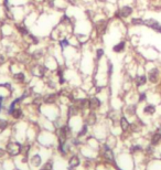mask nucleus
Listing matches in <instances>:
<instances>
[{
  "instance_id": "6",
  "label": "nucleus",
  "mask_w": 161,
  "mask_h": 170,
  "mask_svg": "<svg viewBox=\"0 0 161 170\" xmlns=\"http://www.w3.org/2000/svg\"><path fill=\"white\" fill-rule=\"evenodd\" d=\"M75 102H76V106L78 107V109L89 108V100H87V98H80V100H77Z\"/></svg>"
},
{
  "instance_id": "10",
  "label": "nucleus",
  "mask_w": 161,
  "mask_h": 170,
  "mask_svg": "<svg viewBox=\"0 0 161 170\" xmlns=\"http://www.w3.org/2000/svg\"><path fill=\"white\" fill-rule=\"evenodd\" d=\"M16 28H17V30H18V32L21 36H25V37H27V36L29 34V30H28V28H27L25 25H21V23H20V25H16Z\"/></svg>"
},
{
  "instance_id": "27",
  "label": "nucleus",
  "mask_w": 161,
  "mask_h": 170,
  "mask_svg": "<svg viewBox=\"0 0 161 170\" xmlns=\"http://www.w3.org/2000/svg\"><path fill=\"white\" fill-rule=\"evenodd\" d=\"M86 132H87V125H84L83 128H82V130L78 132V134H77V137H82V136H84Z\"/></svg>"
},
{
  "instance_id": "8",
  "label": "nucleus",
  "mask_w": 161,
  "mask_h": 170,
  "mask_svg": "<svg viewBox=\"0 0 161 170\" xmlns=\"http://www.w3.org/2000/svg\"><path fill=\"white\" fill-rule=\"evenodd\" d=\"M100 101H99V98H97L96 96H94V97H92L91 100H89V108L91 109H97V108H99L100 107Z\"/></svg>"
},
{
  "instance_id": "34",
  "label": "nucleus",
  "mask_w": 161,
  "mask_h": 170,
  "mask_svg": "<svg viewBox=\"0 0 161 170\" xmlns=\"http://www.w3.org/2000/svg\"><path fill=\"white\" fill-rule=\"evenodd\" d=\"M5 154H6V151L2 150V149H0V157H2V156H3Z\"/></svg>"
},
{
  "instance_id": "20",
  "label": "nucleus",
  "mask_w": 161,
  "mask_h": 170,
  "mask_svg": "<svg viewBox=\"0 0 161 170\" xmlns=\"http://www.w3.org/2000/svg\"><path fill=\"white\" fill-rule=\"evenodd\" d=\"M78 113V107L76 105H72L68 108V116H74L76 114Z\"/></svg>"
},
{
  "instance_id": "28",
  "label": "nucleus",
  "mask_w": 161,
  "mask_h": 170,
  "mask_svg": "<svg viewBox=\"0 0 161 170\" xmlns=\"http://www.w3.org/2000/svg\"><path fill=\"white\" fill-rule=\"evenodd\" d=\"M7 126H8V122L0 118V129H5Z\"/></svg>"
},
{
  "instance_id": "7",
  "label": "nucleus",
  "mask_w": 161,
  "mask_h": 170,
  "mask_svg": "<svg viewBox=\"0 0 161 170\" xmlns=\"http://www.w3.org/2000/svg\"><path fill=\"white\" fill-rule=\"evenodd\" d=\"M125 48H126V42L125 41H120V42H118L117 44H115L113 46V52H115V53H121V52L125 51Z\"/></svg>"
},
{
  "instance_id": "5",
  "label": "nucleus",
  "mask_w": 161,
  "mask_h": 170,
  "mask_svg": "<svg viewBox=\"0 0 161 170\" xmlns=\"http://www.w3.org/2000/svg\"><path fill=\"white\" fill-rule=\"evenodd\" d=\"M159 70L158 69H152L150 72H149V74H148V79H149V81L151 83H157L158 82V80H159Z\"/></svg>"
},
{
  "instance_id": "33",
  "label": "nucleus",
  "mask_w": 161,
  "mask_h": 170,
  "mask_svg": "<svg viewBox=\"0 0 161 170\" xmlns=\"http://www.w3.org/2000/svg\"><path fill=\"white\" fill-rule=\"evenodd\" d=\"M145 98H146V94H145V93H143V94H140V97H139V101L143 102V100H145Z\"/></svg>"
},
{
  "instance_id": "32",
  "label": "nucleus",
  "mask_w": 161,
  "mask_h": 170,
  "mask_svg": "<svg viewBox=\"0 0 161 170\" xmlns=\"http://www.w3.org/2000/svg\"><path fill=\"white\" fill-rule=\"evenodd\" d=\"M5 62H6V57L3 54H0V65H2Z\"/></svg>"
},
{
  "instance_id": "16",
  "label": "nucleus",
  "mask_w": 161,
  "mask_h": 170,
  "mask_svg": "<svg viewBox=\"0 0 161 170\" xmlns=\"http://www.w3.org/2000/svg\"><path fill=\"white\" fill-rule=\"evenodd\" d=\"M80 165V159L77 156H73V157L70 159V166L72 167V168H75V167H77Z\"/></svg>"
},
{
  "instance_id": "21",
  "label": "nucleus",
  "mask_w": 161,
  "mask_h": 170,
  "mask_svg": "<svg viewBox=\"0 0 161 170\" xmlns=\"http://www.w3.org/2000/svg\"><path fill=\"white\" fill-rule=\"evenodd\" d=\"M95 122H96V115H95V113L88 114V117H87V124H88V125H93V124H95Z\"/></svg>"
},
{
  "instance_id": "25",
  "label": "nucleus",
  "mask_w": 161,
  "mask_h": 170,
  "mask_svg": "<svg viewBox=\"0 0 161 170\" xmlns=\"http://www.w3.org/2000/svg\"><path fill=\"white\" fill-rule=\"evenodd\" d=\"M103 55H104V50H103V49H97V50H96V60H97V61L100 60V59L103 57Z\"/></svg>"
},
{
  "instance_id": "3",
  "label": "nucleus",
  "mask_w": 161,
  "mask_h": 170,
  "mask_svg": "<svg viewBox=\"0 0 161 170\" xmlns=\"http://www.w3.org/2000/svg\"><path fill=\"white\" fill-rule=\"evenodd\" d=\"M95 27H96V31H97V33L100 34V36H103L106 32V29H107V20H105V19L97 20Z\"/></svg>"
},
{
  "instance_id": "18",
  "label": "nucleus",
  "mask_w": 161,
  "mask_h": 170,
  "mask_svg": "<svg viewBox=\"0 0 161 170\" xmlns=\"http://www.w3.org/2000/svg\"><path fill=\"white\" fill-rule=\"evenodd\" d=\"M31 162L32 165L34 166V167H39L40 165H41V157L39 156V155H35V156H33L31 159Z\"/></svg>"
},
{
  "instance_id": "11",
  "label": "nucleus",
  "mask_w": 161,
  "mask_h": 170,
  "mask_svg": "<svg viewBox=\"0 0 161 170\" xmlns=\"http://www.w3.org/2000/svg\"><path fill=\"white\" fill-rule=\"evenodd\" d=\"M143 25L149 27V28H151V29H155L156 27H158L160 23H159L158 21H156L155 19H147L143 21Z\"/></svg>"
},
{
  "instance_id": "26",
  "label": "nucleus",
  "mask_w": 161,
  "mask_h": 170,
  "mask_svg": "<svg viewBox=\"0 0 161 170\" xmlns=\"http://www.w3.org/2000/svg\"><path fill=\"white\" fill-rule=\"evenodd\" d=\"M33 57H35V60L41 59V57H43V52H42V50H37L34 53H33Z\"/></svg>"
},
{
  "instance_id": "1",
  "label": "nucleus",
  "mask_w": 161,
  "mask_h": 170,
  "mask_svg": "<svg viewBox=\"0 0 161 170\" xmlns=\"http://www.w3.org/2000/svg\"><path fill=\"white\" fill-rule=\"evenodd\" d=\"M21 151V145L19 143H9L7 145V152L11 156H17Z\"/></svg>"
},
{
  "instance_id": "23",
  "label": "nucleus",
  "mask_w": 161,
  "mask_h": 170,
  "mask_svg": "<svg viewBox=\"0 0 161 170\" xmlns=\"http://www.w3.org/2000/svg\"><path fill=\"white\" fill-rule=\"evenodd\" d=\"M131 25H143V20L140 18H134L131 20Z\"/></svg>"
},
{
  "instance_id": "35",
  "label": "nucleus",
  "mask_w": 161,
  "mask_h": 170,
  "mask_svg": "<svg viewBox=\"0 0 161 170\" xmlns=\"http://www.w3.org/2000/svg\"><path fill=\"white\" fill-rule=\"evenodd\" d=\"M1 109H2V100H0V112H1Z\"/></svg>"
},
{
  "instance_id": "15",
  "label": "nucleus",
  "mask_w": 161,
  "mask_h": 170,
  "mask_svg": "<svg viewBox=\"0 0 161 170\" xmlns=\"http://www.w3.org/2000/svg\"><path fill=\"white\" fill-rule=\"evenodd\" d=\"M120 126H121V129L125 130V132L129 128L130 125H129V123H128V120L126 119V117H121V118H120Z\"/></svg>"
},
{
  "instance_id": "22",
  "label": "nucleus",
  "mask_w": 161,
  "mask_h": 170,
  "mask_svg": "<svg viewBox=\"0 0 161 170\" xmlns=\"http://www.w3.org/2000/svg\"><path fill=\"white\" fill-rule=\"evenodd\" d=\"M160 140H161V135L160 134H156V135H153V137H152L151 143H152V145H157V144H159Z\"/></svg>"
},
{
  "instance_id": "14",
  "label": "nucleus",
  "mask_w": 161,
  "mask_h": 170,
  "mask_svg": "<svg viewBox=\"0 0 161 170\" xmlns=\"http://www.w3.org/2000/svg\"><path fill=\"white\" fill-rule=\"evenodd\" d=\"M147 82V77L145 75H140V76H137L136 79V85L137 86H143L145 85Z\"/></svg>"
},
{
  "instance_id": "17",
  "label": "nucleus",
  "mask_w": 161,
  "mask_h": 170,
  "mask_svg": "<svg viewBox=\"0 0 161 170\" xmlns=\"http://www.w3.org/2000/svg\"><path fill=\"white\" fill-rule=\"evenodd\" d=\"M143 112L145 114H148V115H152L156 112V107L153 105H147V106L143 108Z\"/></svg>"
},
{
  "instance_id": "2",
  "label": "nucleus",
  "mask_w": 161,
  "mask_h": 170,
  "mask_svg": "<svg viewBox=\"0 0 161 170\" xmlns=\"http://www.w3.org/2000/svg\"><path fill=\"white\" fill-rule=\"evenodd\" d=\"M132 11H134V9L130 6H124L118 10L116 14H117V17H120V18H128L129 16H131Z\"/></svg>"
},
{
  "instance_id": "30",
  "label": "nucleus",
  "mask_w": 161,
  "mask_h": 170,
  "mask_svg": "<svg viewBox=\"0 0 161 170\" xmlns=\"http://www.w3.org/2000/svg\"><path fill=\"white\" fill-rule=\"evenodd\" d=\"M42 170H52V162L49 161L48 164H45V167Z\"/></svg>"
},
{
  "instance_id": "31",
  "label": "nucleus",
  "mask_w": 161,
  "mask_h": 170,
  "mask_svg": "<svg viewBox=\"0 0 161 170\" xmlns=\"http://www.w3.org/2000/svg\"><path fill=\"white\" fill-rule=\"evenodd\" d=\"M113 73V64L108 61V75H112Z\"/></svg>"
},
{
  "instance_id": "19",
  "label": "nucleus",
  "mask_w": 161,
  "mask_h": 170,
  "mask_svg": "<svg viewBox=\"0 0 161 170\" xmlns=\"http://www.w3.org/2000/svg\"><path fill=\"white\" fill-rule=\"evenodd\" d=\"M11 115H12L13 118L19 119V118H21V116H22V109H21V108H14V111L12 112Z\"/></svg>"
},
{
  "instance_id": "12",
  "label": "nucleus",
  "mask_w": 161,
  "mask_h": 170,
  "mask_svg": "<svg viewBox=\"0 0 161 170\" xmlns=\"http://www.w3.org/2000/svg\"><path fill=\"white\" fill-rule=\"evenodd\" d=\"M56 100V94H48L43 97V102L45 104H53Z\"/></svg>"
},
{
  "instance_id": "29",
  "label": "nucleus",
  "mask_w": 161,
  "mask_h": 170,
  "mask_svg": "<svg viewBox=\"0 0 161 170\" xmlns=\"http://www.w3.org/2000/svg\"><path fill=\"white\" fill-rule=\"evenodd\" d=\"M127 112L129 115H134L135 114V106H129L127 108Z\"/></svg>"
},
{
  "instance_id": "13",
  "label": "nucleus",
  "mask_w": 161,
  "mask_h": 170,
  "mask_svg": "<svg viewBox=\"0 0 161 170\" xmlns=\"http://www.w3.org/2000/svg\"><path fill=\"white\" fill-rule=\"evenodd\" d=\"M104 157L107 159V160H109V161H114V156H113V151L105 146L104 147Z\"/></svg>"
},
{
  "instance_id": "9",
  "label": "nucleus",
  "mask_w": 161,
  "mask_h": 170,
  "mask_svg": "<svg viewBox=\"0 0 161 170\" xmlns=\"http://www.w3.org/2000/svg\"><path fill=\"white\" fill-rule=\"evenodd\" d=\"M13 81L14 82H17L18 84H22V83L25 82V74L23 72H18V73H16L14 75H13Z\"/></svg>"
},
{
  "instance_id": "24",
  "label": "nucleus",
  "mask_w": 161,
  "mask_h": 170,
  "mask_svg": "<svg viewBox=\"0 0 161 170\" xmlns=\"http://www.w3.org/2000/svg\"><path fill=\"white\" fill-rule=\"evenodd\" d=\"M70 45V42H68V39H62L61 41H60V46H61V49H64V48H66Z\"/></svg>"
},
{
  "instance_id": "4",
  "label": "nucleus",
  "mask_w": 161,
  "mask_h": 170,
  "mask_svg": "<svg viewBox=\"0 0 161 170\" xmlns=\"http://www.w3.org/2000/svg\"><path fill=\"white\" fill-rule=\"evenodd\" d=\"M70 134H71L70 127L68 126L61 127V129H60V136H59V137H60V144H64V143L66 141V139L68 138Z\"/></svg>"
}]
</instances>
